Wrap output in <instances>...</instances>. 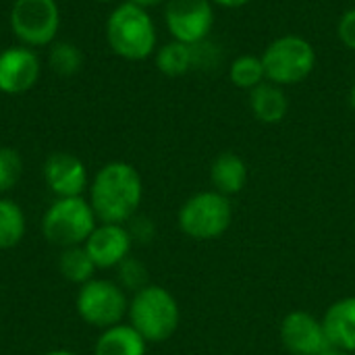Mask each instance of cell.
<instances>
[{
    "mask_svg": "<svg viewBox=\"0 0 355 355\" xmlns=\"http://www.w3.org/2000/svg\"><path fill=\"white\" fill-rule=\"evenodd\" d=\"M266 81L281 87L304 83L316 69V48L310 40L297 33H285L275 37L260 54Z\"/></svg>",
    "mask_w": 355,
    "mask_h": 355,
    "instance_id": "4",
    "label": "cell"
},
{
    "mask_svg": "<svg viewBox=\"0 0 355 355\" xmlns=\"http://www.w3.org/2000/svg\"><path fill=\"white\" fill-rule=\"evenodd\" d=\"M40 58L33 48L10 46L0 52V92L19 96L29 92L40 79Z\"/></svg>",
    "mask_w": 355,
    "mask_h": 355,
    "instance_id": "12",
    "label": "cell"
},
{
    "mask_svg": "<svg viewBox=\"0 0 355 355\" xmlns=\"http://www.w3.org/2000/svg\"><path fill=\"white\" fill-rule=\"evenodd\" d=\"M96 2H114V0H96Z\"/></svg>",
    "mask_w": 355,
    "mask_h": 355,
    "instance_id": "32",
    "label": "cell"
},
{
    "mask_svg": "<svg viewBox=\"0 0 355 355\" xmlns=\"http://www.w3.org/2000/svg\"><path fill=\"white\" fill-rule=\"evenodd\" d=\"M250 2L254 0H212V4H218L225 8H241V6H248Z\"/></svg>",
    "mask_w": 355,
    "mask_h": 355,
    "instance_id": "27",
    "label": "cell"
},
{
    "mask_svg": "<svg viewBox=\"0 0 355 355\" xmlns=\"http://www.w3.org/2000/svg\"><path fill=\"white\" fill-rule=\"evenodd\" d=\"M248 94L250 110L256 121L264 125H277L289 114V98L285 94V87L264 81Z\"/></svg>",
    "mask_w": 355,
    "mask_h": 355,
    "instance_id": "16",
    "label": "cell"
},
{
    "mask_svg": "<svg viewBox=\"0 0 355 355\" xmlns=\"http://www.w3.org/2000/svg\"><path fill=\"white\" fill-rule=\"evenodd\" d=\"M347 102H349V108L355 112V79L354 83L349 85V92H347Z\"/></svg>",
    "mask_w": 355,
    "mask_h": 355,
    "instance_id": "29",
    "label": "cell"
},
{
    "mask_svg": "<svg viewBox=\"0 0 355 355\" xmlns=\"http://www.w3.org/2000/svg\"><path fill=\"white\" fill-rule=\"evenodd\" d=\"M98 216L83 196L56 198L42 216V235L60 250L83 245L98 227Z\"/></svg>",
    "mask_w": 355,
    "mask_h": 355,
    "instance_id": "6",
    "label": "cell"
},
{
    "mask_svg": "<svg viewBox=\"0 0 355 355\" xmlns=\"http://www.w3.org/2000/svg\"><path fill=\"white\" fill-rule=\"evenodd\" d=\"M279 339L289 355H320L329 349L322 320L306 310H293L281 320Z\"/></svg>",
    "mask_w": 355,
    "mask_h": 355,
    "instance_id": "10",
    "label": "cell"
},
{
    "mask_svg": "<svg viewBox=\"0 0 355 355\" xmlns=\"http://www.w3.org/2000/svg\"><path fill=\"white\" fill-rule=\"evenodd\" d=\"M94 355H148V341L129 322H121L100 333Z\"/></svg>",
    "mask_w": 355,
    "mask_h": 355,
    "instance_id": "17",
    "label": "cell"
},
{
    "mask_svg": "<svg viewBox=\"0 0 355 355\" xmlns=\"http://www.w3.org/2000/svg\"><path fill=\"white\" fill-rule=\"evenodd\" d=\"M320 355H352V354H345V352H339V349H333V347H329L324 354H320Z\"/></svg>",
    "mask_w": 355,
    "mask_h": 355,
    "instance_id": "31",
    "label": "cell"
},
{
    "mask_svg": "<svg viewBox=\"0 0 355 355\" xmlns=\"http://www.w3.org/2000/svg\"><path fill=\"white\" fill-rule=\"evenodd\" d=\"M164 23L173 40L196 46L208 40L214 27L212 0H166Z\"/></svg>",
    "mask_w": 355,
    "mask_h": 355,
    "instance_id": "9",
    "label": "cell"
},
{
    "mask_svg": "<svg viewBox=\"0 0 355 355\" xmlns=\"http://www.w3.org/2000/svg\"><path fill=\"white\" fill-rule=\"evenodd\" d=\"M10 31L21 46L42 48L54 44L60 29V8L56 0H15L8 15Z\"/></svg>",
    "mask_w": 355,
    "mask_h": 355,
    "instance_id": "8",
    "label": "cell"
},
{
    "mask_svg": "<svg viewBox=\"0 0 355 355\" xmlns=\"http://www.w3.org/2000/svg\"><path fill=\"white\" fill-rule=\"evenodd\" d=\"M75 308L85 324L104 331L127 318L129 295L116 281L92 279L79 287Z\"/></svg>",
    "mask_w": 355,
    "mask_h": 355,
    "instance_id": "7",
    "label": "cell"
},
{
    "mask_svg": "<svg viewBox=\"0 0 355 355\" xmlns=\"http://www.w3.org/2000/svg\"><path fill=\"white\" fill-rule=\"evenodd\" d=\"M50 69L60 77H73L83 67V52L73 42H56L50 48Z\"/></svg>",
    "mask_w": 355,
    "mask_h": 355,
    "instance_id": "22",
    "label": "cell"
},
{
    "mask_svg": "<svg viewBox=\"0 0 355 355\" xmlns=\"http://www.w3.org/2000/svg\"><path fill=\"white\" fill-rule=\"evenodd\" d=\"M229 79L235 87L252 92L254 87L266 81L262 58L256 54H241L233 58L229 64Z\"/></svg>",
    "mask_w": 355,
    "mask_h": 355,
    "instance_id": "21",
    "label": "cell"
},
{
    "mask_svg": "<svg viewBox=\"0 0 355 355\" xmlns=\"http://www.w3.org/2000/svg\"><path fill=\"white\" fill-rule=\"evenodd\" d=\"M127 320L148 341V345L164 343L181 324V308L168 289L150 283L131 293Z\"/></svg>",
    "mask_w": 355,
    "mask_h": 355,
    "instance_id": "3",
    "label": "cell"
},
{
    "mask_svg": "<svg viewBox=\"0 0 355 355\" xmlns=\"http://www.w3.org/2000/svg\"><path fill=\"white\" fill-rule=\"evenodd\" d=\"M179 229L185 237L193 241H212L223 237L233 223L231 198L206 189L189 196L177 214Z\"/></svg>",
    "mask_w": 355,
    "mask_h": 355,
    "instance_id": "5",
    "label": "cell"
},
{
    "mask_svg": "<svg viewBox=\"0 0 355 355\" xmlns=\"http://www.w3.org/2000/svg\"><path fill=\"white\" fill-rule=\"evenodd\" d=\"M44 355H77L75 352H71V349H52V352H48V354Z\"/></svg>",
    "mask_w": 355,
    "mask_h": 355,
    "instance_id": "30",
    "label": "cell"
},
{
    "mask_svg": "<svg viewBox=\"0 0 355 355\" xmlns=\"http://www.w3.org/2000/svg\"><path fill=\"white\" fill-rule=\"evenodd\" d=\"M127 229L133 237V243H150L156 235V227L152 223V218L148 216H141V214H135L129 223H127Z\"/></svg>",
    "mask_w": 355,
    "mask_h": 355,
    "instance_id": "25",
    "label": "cell"
},
{
    "mask_svg": "<svg viewBox=\"0 0 355 355\" xmlns=\"http://www.w3.org/2000/svg\"><path fill=\"white\" fill-rule=\"evenodd\" d=\"M119 285L127 291V293H135L139 289H144L146 285H150L148 281V268L144 262H139L137 258L129 256L127 260H123L119 266Z\"/></svg>",
    "mask_w": 355,
    "mask_h": 355,
    "instance_id": "24",
    "label": "cell"
},
{
    "mask_svg": "<svg viewBox=\"0 0 355 355\" xmlns=\"http://www.w3.org/2000/svg\"><path fill=\"white\" fill-rule=\"evenodd\" d=\"M248 177H250L248 164L235 152H220L210 164L212 189L227 196V198L241 193L248 185Z\"/></svg>",
    "mask_w": 355,
    "mask_h": 355,
    "instance_id": "15",
    "label": "cell"
},
{
    "mask_svg": "<svg viewBox=\"0 0 355 355\" xmlns=\"http://www.w3.org/2000/svg\"><path fill=\"white\" fill-rule=\"evenodd\" d=\"M27 231V220L23 208L6 198L0 196V250H12L17 248Z\"/></svg>",
    "mask_w": 355,
    "mask_h": 355,
    "instance_id": "19",
    "label": "cell"
},
{
    "mask_svg": "<svg viewBox=\"0 0 355 355\" xmlns=\"http://www.w3.org/2000/svg\"><path fill=\"white\" fill-rule=\"evenodd\" d=\"M129 2H133V4H137V6H141V8H152V6H158V4H162L164 0H129Z\"/></svg>",
    "mask_w": 355,
    "mask_h": 355,
    "instance_id": "28",
    "label": "cell"
},
{
    "mask_svg": "<svg viewBox=\"0 0 355 355\" xmlns=\"http://www.w3.org/2000/svg\"><path fill=\"white\" fill-rule=\"evenodd\" d=\"M44 181L56 198H77L89 187L83 160L69 152H54L46 158Z\"/></svg>",
    "mask_w": 355,
    "mask_h": 355,
    "instance_id": "13",
    "label": "cell"
},
{
    "mask_svg": "<svg viewBox=\"0 0 355 355\" xmlns=\"http://www.w3.org/2000/svg\"><path fill=\"white\" fill-rule=\"evenodd\" d=\"M329 347L355 354V295L333 302L320 318Z\"/></svg>",
    "mask_w": 355,
    "mask_h": 355,
    "instance_id": "14",
    "label": "cell"
},
{
    "mask_svg": "<svg viewBox=\"0 0 355 355\" xmlns=\"http://www.w3.org/2000/svg\"><path fill=\"white\" fill-rule=\"evenodd\" d=\"M89 258L94 260L98 270L116 268L123 260L131 256L133 250V237L127 229V225H114V223H98V227L92 231L87 241L83 243Z\"/></svg>",
    "mask_w": 355,
    "mask_h": 355,
    "instance_id": "11",
    "label": "cell"
},
{
    "mask_svg": "<svg viewBox=\"0 0 355 355\" xmlns=\"http://www.w3.org/2000/svg\"><path fill=\"white\" fill-rule=\"evenodd\" d=\"M337 37L347 50L355 52V6L347 8L339 17V21H337Z\"/></svg>",
    "mask_w": 355,
    "mask_h": 355,
    "instance_id": "26",
    "label": "cell"
},
{
    "mask_svg": "<svg viewBox=\"0 0 355 355\" xmlns=\"http://www.w3.org/2000/svg\"><path fill=\"white\" fill-rule=\"evenodd\" d=\"M156 69L166 77H181L193 69V46L171 40L154 52Z\"/></svg>",
    "mask_w": 355,
    "mask_h": 355,
    "instance_id": "18",
    "label": "cell"
},
{
    "mask_svg": "<svg viewBox=\"0 0 355 355\" xmlns=\"http://www.w3.org/2000/svg\"><path fill=\"white\" fill-rule=\"evenodd\" d=\"M58 270L60 275L75 285H85L87 281L96 279V264L89 258L87 250L83 245H75V248H64L58 256Z\"/></svg>",
    "mask_w": 355,
    "mask_h": 355,
    "instance_id": "20",
    "label": "cell"
},
{
    "mask_svg": "<svg viewBox=\"0 0 355 355\" xmlns=\"http://www.w3.org/2000/svg\"><path fill=\"white\" fill-rule=\"evenodd\" d=\"M89 204L100 223L127 225L144 200L139 171L123 160L106 162L89 181Z\"/></svg>",
    "mask_w": 355,
    "mask_h": 355,
    "instance_id": "1",
    "label": "cell"
},
{
    "mask_svg": "<svg viewBox=\"0 0 355 355\" xmlns=\"http://www.w3.org/2000/svg\"><path fill=\"white\" fill-rule=\"evenodd\" d=\"M106 42L125 60L139 62L156 52L158 33L150 12L133 2H121L106 19Z\"/></svg>",
    "mask_w": 355,
    "mask_h": 355,
    "instance_id": "2",
    "label": "cell"
},
{
    "mask_svg": "<svg viewBox=\"0 0 355 355\" xmlns=\"http://www.w3.org/2000/svg\"><path fill=\"white\" fill-rule=\"evenodd\" d=\"M23 175V160L21 154L8 146L0 148V196L8 193Z\"/></svg>",
    "mask_w": 355,
    "mask_h": 355,
    "instance_id": "23",
    "label": "cell"
}]
</instances>
